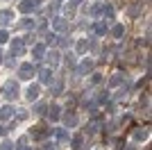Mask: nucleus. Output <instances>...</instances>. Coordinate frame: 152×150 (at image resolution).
I'll list each match as a JSON object with an SVG mask.
<instances>
[{"mask_svg":"<svg viewBox=\"0 0 152 150\" xmlns=\"http://www.w3.org/2000/svg\"><path fill=\"white\" fill-rule=\"evenodd\" d=\"M0 93L5 96L7 100H14L16 96H18V82H14V80H7L5 84H2V89H0Z\"/></svg>","mask_w":152,"mask_h":150,"instance_id":"obj_1","label":"nucleus"},{"mask_svg":"<svg viewBox=\"0 0 152 150\" xmlns=\"http://www.w3.org/2000/svg\"><path fill=\"white\" fill-rule=\"evenodd\" d=\"M91 68H93V62H91V59H84V62H80L75 66V75H80V77H82V75H89Z\"/></svg>","mask_w":152,"mask_h":150,"instance_id":"obj_2","label":"nucleus"},{"mask_svg":"<svg viewBox=\"0 0 152 150\" xmlns=\"http://www.w3.org/2000/svg\"><path fill=\"white\" fill-rule=\"evenodd\" d=\"M32 75H34V66L32 64H20V68H18L20 80H32Z\"/></svg>","mask_w":152,"mask_h":150,"instance_id":"obj_3","label":"nucleus"},{"mask_svg":"<svg viewBox=\"0 0 152 150\" xmlns=\"http://www.w3.org/2000/svg\"><path fill=\"white\" fill-rule=\"evenodd\" d=\"M52 30H55V32H59V34H61V32H66V30H68V21H66V18H61V16L52 18Z\"/></svg>","mask_w":152,"mask_h":150,"instance_id":"obj_4","label":"nucleus"},{"mask_svg":"<svg viewBox=\"0 0 152 150\" xmlns=\"http://www.w3.org/2000/svg\"><path fill=\"white\" fill-rule=\"evenodd\" d=\"M45 52H48V48H45V43H34L32 46V57H34V59H43L45 57Z\"/></svg>","mask_w":152,"mask_h":150,"instance_id":"obj_5","label":"nucleus"},{"mask_svg":"<svg viewBox=\"0 0 152 150\" xmlns=\"http://www.w3.org/2000/svg\"><path fill=\"white\" fill-rule=\"evenodd\" d=\"M43 59H48V64H50L48 68H55V66H57V64L61 62V55H59L57 50H50V52H45V57H43Z\"/></svg>","mask_w":152,"mask_h":150,"instance_id":"obj_6","label":"nucleus"},{"mask_svg":"<svg viewBox=\"0 0 152 150\" xmlns=\"http://www.w3.org/2000/svg\"><path fill=\"white\" fill-rule=\"evenodd\" d=\"M23 50H25V41H23V39H14V41H12V55L20 57V55H23Z\"/></svg>","mask_w":152,"mask_h":150,"instance_id":"obj_7","label":"nucleus"},{"mask_svg":"<svg viewBox=\"0 0 152 150\" xmlns=\"http://www.w3.org/2000/svg\"><path fill=\"white\" fill-rule=\"evenodd\" d=\"M39 80L41 84H52V68H39Z\"/></svg>","mask_w":152,"mask_h":150,"instance_id":"obj_8","label":"nucleus"},{"mask_svg":"<svg viewBox=\"0 0 152 150\" xmlns=\"http://www.w3.org/2000/svg\"><path fill=\"white\" fill-rule=\"evenodd\" d=\"M37 5H39V2H34V0H23V2L18 5V9H20L23 14H30V12H34V9H37Z\"/></svg>","mask_w":152,"mask_h":150,"instance_id":"obj_9","label":"nucleus"},{"mask_svg":"<svg viewBox=\"0 0 152 150\" xmlns=\"http://www.w3.org/2000/svg\"><path fill=\"white\" fill-rule=\"evenodd\" d=\"M39 96H41V87H39V84H30V87H27V100L34 102Z\"/></svg>","mask_w":152,"mask_h":150,"instance_id":"obj_10","label":"nucleus"},{"mask_svg":"<svg viewBox=\"0 0 152 150\" xmlns=\"http://www.w3.org/2000/svg\"><path fill=\"white\" fill-rule=\"evenodd\" d=\"M48 116H50V121H59V118H61V107H59V105L48 107Z\"/></svg>","mask_w":152,"mask_h":150,"instance_id":"obj_11","label":"nucleus"},{"mask_svg":"<svg viewBox=\"0 0 152 150\" xmlns=\"http://www.w3.org/2000/svg\"><path fill=\"white\" fill-rule=\"evenodd\" d=\"M9 23H14V14L9 9H2L0 12V25H9Z\"/></svg>","mask_w":152,"mask_h":150,"instance_id":"obj_12","label":"nucleus"},{"mask_svg":"<svg viewBox=\"0 0 152 150\" xmlns=\"http://www.w3.org/2000/svg\"><path fill=\"white\" fill-rule=\"evenodd\" d=\"M86 50H89V39H80L77 46H75V52H77V55H84Z\"/></svg>","mask_w":152,"mask_h":150,"instance_id":"obj_13","label":"nucleus"},{"mask_svg":"<svg viewBox=\"0 0 152 150\" xmlns=\"http://www.w3.org/2000/svg\"><path fill=\"white\" fill-rule=\"evenodd\" d=\"M91 30H93L95 34H100V37H102V34H107V23H102V21H95Z\"/></svg>","mask_w":152,"mask_h":150,"instance_id":"obj_14","label":"nucleus"},{"mask_svg":"<svg viewBox=\"0 0 152 150\" xmlns=\"http://www.w3.org/2000/svg\"><path fill=\"white\" fill-rule=\"evenodd\" d=\"M12 114H14V109L9 105L0 107V121H9V118H12Z\"/></svg>","mask_w":152,"mask_h":150,"instance_id":"obj_15","label":"nucleus"},{"mask_svg":"<svg viewBox=\"0 0 152 150\" xmlns=\"http://www.w3.org/2000/svg\"><path fill=\"white\" fill-rule=\"evenodd\" d=\"M30 134L34 139H45V137H48V130H45V127H32Z\"/></svg>","mask_w":152,"mask_h":150,"instance_id":"obj_16","label":"nucleus"},{"mask_svg":"<svg viewBox=\"0 0 152 150\" xmlns=\"http://www.w3.org/2000/svg\"><path fill=\"white\" fill-rule=\"evenodd\" d=\"M123 34H125V25H114V27H111V37H116V39H121Z\"/></svg>","mask_w":152,"mask_h":150,"instance_id":"obj_17","label":"nucleus"},{"mask_svg":"<svg viewBox=\"0 0 152 150\" xmlns=\"http://www.w3.org/2000/svg\"><path fill=\"white\" fill-rule=\"evenodd\" d=\"M64 123H66V127H75L77 125V116L75 114H66V116H64Z\"/></svg>","mask_w":152,"mask_h":150,"instance_id":"obj_18","label":"nucleus"},{"mask_svg":"<svg viewBox=\"0 0 152 150\" xmlns=\"http://www.w3.org/2000/svg\"><path fill=\"white\" fill-rule=\"evenodd\" d=\"M50 89H52V96H61V91H64V82L57 80L55 84H50Z\"/></svg>","mask_w":152,"mask_h":150,"instance_id":"obj_19","label":"nucleus"},{"mask_svg":"<svg viewBox=\"0 0 152 150\" xmlns=\"http://www.w3.org/2000/svg\"><path fill=\"white\" fill-rule=\"evenodd\" d=\"M52 132H55L57 141H68V132L64 130V127H59V130H52Z\"/></svg>","mask_w":152,"mask_h":150,"instance_id":"obj_20","label":"nucleus"},{"mask_svg":"<svg viewBox=\"0 0 152 150\" xmlns=\"http://www.w3.org/2000/svg\"><path fill=\"white\" fill-rule=\"evenodd\" d=\"M102 7H104L102 2H95V5L89 7V14H93V16H100V14H102Z\"/></svg>","mask_w":152,"mask_h":150,"instance_id":"obj_21","label":"nucleus"},{"mask_svg":"<svg viewBox=\"0 0 152 150\" xmlns=\"http://www.w3.org/2000/svg\"><path fill=\"white\" fill-rule=\"evenodd\" d=\"M98 130H100V123H98V121H91V123L86 125V134H95Z\"/></svg>","mask_w":152,"mask_h":150,"instance_id":"obj_22","label":"nucleus"},{"mask_svg":"<svg viewBox=\"0 0 152 150\" xmlns=\"http://www.w3.org/2000/svg\"><path fill=\"white\" fill-rule=\"evenodd\" d=\"M102 16H104V18H114V7L104 5V7H102Z\"/></svg>","mask_w":152,"mask_h":150,"instance_id":"obj_23","label":"nucleus"},{"mask_svg":"<svg viewBox=\"0 0 152 150\" xmlns=\"http://www.w3.org/2000/svg\"><path fill=\"white\" fill-rule=\"evenodd\" d=\"M66 62H68L70 68H75V66H77V57H75V52H68V55H66Z\"/></svg>","mask_w":152,"mask_h":150,"instance_id":"obj_24","label":"nucleus"},{"mask_svg":"<svg viewBox=\"0 0 152 150\" xmlns=\"http://www.w3.org/2000/svg\"><path fill=\"white\" fill-rule=\"evenodd\" d=\"M109 84H111V87H118V84H123V73H116L114 77L109 80Z\"/></svg>","mask_w":152,"mask_h":150,"instance_id":"obj_25","label":"nucleus"},{"mask_svg":"<svg viewBox=\"0 0 152 150\" xmlns=\"http://www.w3.org/2000/svg\"><path fill=\"white\" fill-rule=\"evenodd\" d=\"M134 139H136V141H145L148 139V130H136L134 132Z\"/></svg>","mask_w":152,"mask_h":150,"instance_id":"obj_26","label":"nucleus"},{"mask_svg":"<svg viewBox=\"0 0 152 150\" xmlns=\"http://www.w3.org/2000/svg\"><path fill=\"white\" fill-rule=\"evenodd\" d=\"M18 25L23 27V30H32V27H34V21H32V18H23Z\"/></svg>","mask_w":152,"mask_h":150,"instance_id":"obj_27","label":"nucleus"},{"mask_svg":"<svg viewBox=\"0 0 152 150\" xmlns=\"http://www.w3.org/2000/svg\"><path fill=\"white\" fill-rule=\"evenodd\" d=\"M57 34H55V32H50V34H48V37H45V46H55L57 43Z\"/></svg>","mask_w":152,"mask_h":150,"instance_id":"obj_28","label":"nucleus"},{"mask_svg":"<svg viewBox=\"0 0 152 150\" xmlns=\"http://www.w3.org/2000/svg\"><path fill=\"white\" fill-rule=\"evenodd\" d=\"M34 114H41V116H43V114H48V105H43V102H39V105L34 107Z\"/></svg>","mask_w":152,"mask_h":150,"instance_id":"obj_29","label":"nucleus"},{"mask_svg":"<svg viewBox=\"0 0 152 150\" xmlns=\"http://www.w3.org/2000/svg\"><path fill=\"white\" fill-rule=\"evenodd\" d=\"M59 7H61L59 2H52V5L48 7V14H57V12H59Z\"/></svg>","mask_w":152,"mask_h":150,"instance_id":"obj_30","label":"nucleus"},{"mask_svg":"<svg viewBox=\"0 0 152 150\" xmlns=\"http://www.w3.org/2000/svg\"><path fill=\"white\" fill-rule=\"evenodd\" d=\"M9 41V34H7V30H0V43H7Z\"/></svg>","mask_w":152,"mask_h":150,"instance_id":"obj_31","label":"nucleus"},{"mask_svg":"<svg viewBox=\"0 0 152 150\" xmlns=\"http://www.w3.org/2000/svg\"><path fill=\"white\" fill-rule=\"evenodd\" d=\"M70 143H73V148H80V146H82V137H73V141H70Z\"/></svg>","mask_w":152,"mask_h":150,"instance_id":"obj_32","label":"nucleus"},{"mask_svg":"<svg viewBox=\"0 0 152 150\" xmlns=\"http://www.w3.org/2000/svg\"><path fill=\"white\" fill-rule=\"evenodd\" d=\"M0 150H14L12 141H2V146H0Z\"/></svg>","mask_w":152,"mask_h":150,"instance_id":"obj_33","label":"nucleus"},{"mask_svg":"<svg viewBox=\"0 0 152 150\" xmlns=\"http://www.w3.org/2000/svg\"><path fill=\"white\" fill-rule=\"evenodd\" d=\"M16 118H18V121H23V118H27V112H23V109H20V112H18V114H16Z\"/></svg>","mask_w":152,"mask_h":150,"instance_id":"obj_34","label":"nucleus"},{"mask_svg":"<svg viewBox=\"0 0 152 150\" xmlns=\"http://www.w3.org/2000/svg\"><path fill=\"white\" fill-rule=\"evenodd\" d=\"M66 14H68V16H73V14H75V7L68 5V7H66Z\"/></svg>","mask_w":152,"mask_h":150,"instance_id":"obj_35","label":"nucleus"},{"mask_svg":"<svg viewBox=\"0 0 152 150\" xmlns=\"http://www.w3.org/2000/svg\"><path fill=\"white\" fill-rule=\"evenodd\" d=\"M129 14H132V16H136V14H139V5H134L132 9H129Z\"/></svg>","mask_w":152,"mask_h":150,"instance_id":"obj_36","label":"nucleus"},{"mask_svg":"<svg viewBox=\"0 0 152 150\" xmlns=\"http://www.w3.org/2000/svg\"><path fill=\"white\" fill-rule=\"evenodd\" d=\"M100 80H102V75H93V77H91V82H93V84H98Z\"/></svg>","mask_w":152,"mask_h":150,"instance_id":"obj_37","label":"nucleus"},{"mask_svg":"<svg viewBox=\"0 0 152 150\" xmlns=\"http://www.w3.org/2000/svg\"><path fill=\"white\" fill-rule=\"evenodd\" d=\"M70 7H77V5H82V0H68Z\"/></svg>","mask_w":152,"mask_h":150,"instance_id":"obj_38","label":"nucleus"},{"mask_svg":"<svg viewBox=\"0 0 152 150\" xmlns=\"http://www.w3.org/2000/svg\"><path fill=\"white\" fill-rule=\"evenodd\" d=\"M43 150H55V146H52V143H45V146H43Z\"/></svg>","mask_w":152,"mask_h":150,"instance_id":"obj_39","label":"nucleus"},{"mask_svg":"<svg viewBox=\"0 0 152 150\" xmlns=\"http://www.w3.org/2000/svg\"><path fill=\"white\" fill-rule=\"evenodd\" d=\"M18 150H32V148H27V146H20V148Z\"/></svg>","mask_w":152,"mask_h":150,"instance_id":"obj_40","label":"nucleus"},{"mask_svg":"<svg viewBox=\"0 0 152 150\" xmlns=\"http://www.w3.org/2000/svg\"><path fill=\"white\" fill-rule=\"evenodd\" d=\"M2 134H5V127H2V125H0V137H2Z\"/></svg>","mask_w":152,"mask_h":150,"instance_id":"obj_41","label":"nucleus"},{"mask_svg":"<svg viewBox=\"0 0 152 150\" xmlns=\"http://www.w3.org/2000/svg\"><path fill=\"white\" fill-rule=\"evenodd\" d=\"M2 57H5V55H2V50H0V64H2Z\"/></svg>","mask_w":152,"mask_h":150,"instance_id":"obj_42","label":"nucleus"},{"mask_svg":"<svg viewBox=\"0 0 152 150\" xmlns=\"http://www.w3.org/2000/svg\"><path fill=\"white\" fill-rule=\"evenodd\" d=\"M55 2H61V0H55Z\"/></svg>","mask_w":152,"mask_h":150,"instance_id":"obj_43","label":"nucleus"},{"mask_svg":"<svg viewBox=\"0 0 152 150\" xmlns=\"http://www.w3.org/2000/svg\"><path fill=\"white\" fill-rule=\"evenodd\" d=\"M34 2H41V0H34Z\"/></svg>","mask_w":152,"mask_h":150,"instance_id":"obj_44","label":"nucleus"}]
</instances>
